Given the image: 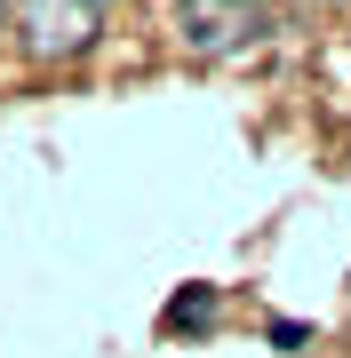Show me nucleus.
<instances>
[{
  "label": "nucleus",
  "mask_w": 351,
  "mask_h": 358,
  "mask_svg": "<svg viewBox=\"0 0 351 358\" xmlns=\"http://www.w3.org/2000/svg\"><path fill=\"white\" fill-rule=\"evenodd\" d=\"M176 32H184L192 56H232V48H247V40H263V8L256 0H184Z\"/></svg>",
  "instance_id": "nucleus-1"
},
{
  "label": "nucleus",
  "mask_w": 351,
  "mask_h": 358,
  "mask_svg": "<svg viewBox=\"0 0 351 358\" xmlns=\"http://www.w3.org/2000/svg\"><path fill=\"white\" fill-rule=\"evenodd\" d=\"M96 40L88 0H25V48L32 56H72Z\"/></svg>",
  "instance_id": "nucleus-2"
},
{
  "label": "nucleus",
  "mask_w": 351,
  "mask_h": 358,
  "mask_svg": "<svg viewBox=\"0 0 351 358\" xmlns=\"http://www.w3.org/2000/svg\"><path fill=\"white\" fill-rule=\"evenodd\" d=\"M0 16H8V0H0Z\"/></svg>",
  "instance_id": "nucleus-3"
}]
</instances>
